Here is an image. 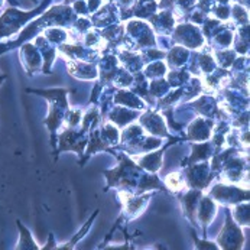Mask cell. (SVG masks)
<instances>
[{"label": "cell", "mask_w": 250, "mask_h": 250, "mask_svg": "<svg viewBox=\"0 0 250 250\" xmlns=\"http://www.w3.org/2000/svg\"><path fill=\"white\" fill-rule=\"evenodd\" d=\"M35 13L36 12L23 13V12H16V10H13V9H9V10L0 18V35L15 32L25 21L31 19Z\"/></svg>", "instance_id": "cell-1"}, {"label": "cell", "mask_w": 250, "mask_h": 250, "mask_svg": "<svg viewBox=\"0 0 250 250\" xmlns=\"http://www.w3.org/2000/svg\"><path fill=\"white\" fill-rule=\"evenodd\" d=\"M0 3H1V0H0Z\"/></svg>", "instance_id": "cell-2"}]
</instances>
